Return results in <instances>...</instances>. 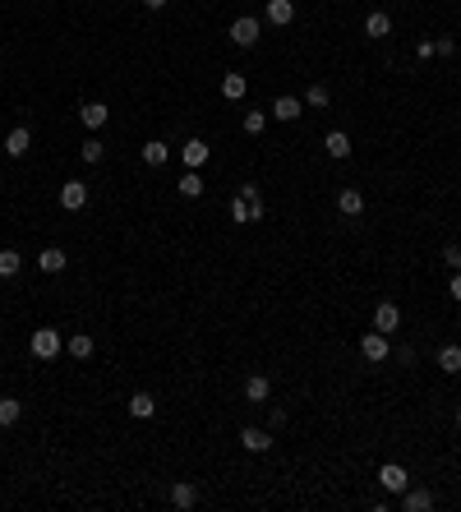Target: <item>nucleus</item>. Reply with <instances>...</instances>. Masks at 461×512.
Returning <instances> with one entry per match:
<instances>
[{
    "label": "nucleus",
    "mask_w": 461,
    "mask_h": 512,
    "mask_svg": "<svg viewBox=\"0 0 461 512\" xmlns=\"http://www.w3.org/2000/svg\"><path fill=\"white\" fill-rule=\"evenodd\" d=\"M28 351H33L37 360H56V356L65 351V337H61L56 328H37L33 337H28Z\"/></svg>",
    "instance_id": "nucleus-1"
},
{
    "label": "nucleus",
    "mask_w": 461,
    "mask_h": 512,
    "mask_svg": "<svg viewBox=\"0 0 461 512\" xmlns=\"http://www.w3.org/2000/svg\"><path fill=\"white\" fill-rule=\"evenodd\" d=\"M259 37H263V24H259L254 14H240V19L231 24V42L244 46V51H249V46H259Z\"/></svg>",
    "instance_id": "nucleus-2"
},
{
    "label": "nucleus",
    "mask_w": 461,
    "mask_h": 512,
    "mask_svg": "<svg viewBox=\"0 0 461 512\" xmlns=\"http://www.w3.org/2000/svg\"><path fill=\"white\" fill-rule=\"evenodd\" d=\"M360 356L369 360V365H383V360L392 356V347H388V332H365V337H360Z\"/></svg>",
    "instance_id": "nucleus-3"
},
{
    "label": "nucleus",
    "mask_w": 461,
    "mask_h": 512,
    "mask_svg": "<svg viewBox=\"0 0 461 512\" xmlns=\"http://www.w3.org/2000/svg\"><path fill=\"white\" fill-rule=\"evenodd\" d=\"M305 116V102L300 97H291V93H281L277 102H272V121H281V125H291V121H300Z\"/></svg>",
    "instance_id": "nucleus-4"
},
{
    "label": "nucleus",
    "mask_w": 461,
    "mask_h": 512,
    "mask_svg": "<svg viewBox=\"0 0 461 512\" xmlns=\"http://www.w3.org/2000/svg\"><path fill=\"white\" fill-rule=\"evenodd\" d=\"M208 157H212V148L203 143V139H185V143H180V162L190 166V171H199V166L208 162Z\"/></svg>",
    "instance_id": "nucleus-5"
},
{
    "label": "nucleus",
    "mask_w": 461,
    "mask_h": 512,
    "mask_svg": "<svg viewBox=\"0 0 461 512\" xmlns=\"http://www.w3.org/2000/svg\"><path fill=\"white\" fill-rule=\"evenodd\" d=\"M83 203H88V185H83V180H65V185H61V208H65V213H78Z\"/></svg>",
    "instance_id": "nucleus-6"
},
{
    "label": "nucleus",
    "mask_w": 461,
    "mask_h": 512,
    "mask_svg": "<svg viewBox=\"0 0 461 512\" xmlns=\"http://www.w3.org/2000/svg\"><path fill=\"white\" fill-rule=\"evenodd\" d=\"M374 328H378V332H397V328H401V309H397L392 300H378V304H374Z\"/></svg>",
    "instance_id": "nucleus-7"
},
{
    "label": "nucleus",
    "mask_w": 461,
    "mask_h": 512,
    "mask_svg": "<svg viewBox=\"0 0 461 512\" xmlns=\"http://www.w3.org/2000/svg\"><path fill=\"white\" fill-rule=\"evenodd\" d=\"M378 485H383L388 494H406V489H410V476H406L401 466H392V461H388V466L378 471Z\"/></svg>",
    "instance_id": "nucleus-8"
},
{
    "label": "nucleus",
    "mask_w": 461,
    "mask_h": 512,
    "mask_svg": "<svg viewBox=\"0 0 461 512\" xmlns=\"http://www.w3.org/2000/svg\"><path fill=\"white\" fill-rule=\"evenodd\" d=\"M240 448L244 452H268L272 448V434H268V429H259V425H244L240 429Z\"/></svg>",
    "instance_id": "nucleus-9"
},
{
    "label": "nucleus",
    "mask_w": 461,
    "mask_h": 512,
    "mask_svg": "<svg viewBox=\"0 0 461 512\" xmlns=\"http://www.w3.org/2000/svg\"><path fill=\"white\" fill-rule=\"evenodd\" d=\"M65 263H70V254L61 245H42V254H37V268L42 272H65Z\"/></svg>",
    "instance_id": "nucleus-10"
},
{
    "label": "nucleus",
    "mask_w": 461,
    "mask_h": 512,
    "mask_svg": "<svg viewBox=\"0 0 461 512\" xmlns=\"http://www.w3.org/2000/svg\"><path fill=\"white\" fill-rule=\"evenodd\" d=\"M28 148H33V130H28V125H14V130L5 134V153L9 157H24Z\"/></svg>",
    "instance_id": "nucleus-11"
},
{
    "label": "nucleus",
    "mask_w": 461,
    "mask_h": 512,
    "mask_svg": "<svg viewBox=\"0 0 461 512\" xmlns=\"http://www.w3.org/2000/svg\"><path fill=\"white\" fill-rule=\"evenodd\" d=\"M268 392H272L268 374H249V379H244V401H254V406H263V401H268Z\"/></svg>",
    "instance_id": "nucleus-12"
},
{
    "label": "nucleus",
    "mask_w": 461,
    "mask_h": 512,
    "mask_svg": "<svg viewBox=\"0 0 461 512\" xmlns=\"http://www.w3.org/2000/svg\"><path fill=\"white\" fill-rule=\"evenodd\" d=\"M78 121H83L88 130H102V125L111 121V111H106V102H83L78 106Z\"/></svg>",
    "instance_id": "nucleus-13"
},
{
    "label": "nucleus",
    "mask_w": 461,
    "mask_h": 512,
    "mask_svg": "<svg viewBox=\"0 0 461 512\" xmlns=\"http://www.w3.org/2000/svg\"><path fill=\"white\" fill-rule=\"evenodd\" d=\"M337 213H341V217H360V213H365V194L346 185V190L337 194Z\"/></svg>",
    "instance_id": "nucleus-14"
},
{
    "label": "nucleus",
    "mask_w": 461,
    "mask_h": 512,
    "mask_svg": "<svg viewBox=\"0 0 461 512\" xmlns=\"http://www.w3.org/2000/svg\"><path fill=\"white\" fill-rule=\"evenodd\" d=\"M194 503H199V485H190V480H175V485H171V508H194Z\"/></svg>",
    "instance_id": "nucleus-15"
},
{
    "label": "nucleus",
    "mask_w": 461,
    "mask_h": 512,
    "mask_svg": "<svg viewBox=\"0 0 461 512\" xmlns=\"http://www.w3.org/2000/svg\"><path fill=\"white\" fill-rule=\"evenodd\" d=\"M323 153L337 157V162H346V157H351V134L346 130H332L328 139H323Z\"/></svg>",
    "instance_id": "nucleus-16"
},
{
    "label": "nucleus",
    "mask_w": 461,
    "mask_h": 512,
    "mask_svg": "<svg viewBox=\"0 0 461 512\" xmlns=\"http://www.w3.org/2000/svg\"><path fill=\"white\" fill-rule=\"evenodd\" d=\"M434 360H438V369H443V374H461V347H457V342H443Z\"/></svg>",
    "instance_id": "nucleus-17"
},
{
    "label": "nucleus",
    "mask_w": 461,
    "mask_h": 512,
    "mask_svg": "<svg viewBox=\"0 0 461 512\" xmlns=\"http://www.w3.org/2000/svg\"><path fill=\"white\" fill-rule=\"evenodd\" d=\"M244 93H249V78H244V74H222V97H227V102H240V97Z\"/></svg>",
    "instance_id": "nucleus-18"
},
{
    "label": "nucleus",
    "mask_w": 461,
    "mask_h": 512,
    "mask_svg": "<svg viewBox=\"0 0 461 512\" xmlns=\"http://www.w3.org/2000/svg\"><path fill=\"white\" fill-rule=\"evenodd\" d=\"M65 351H70L74 360H93V356H97V342L88 337V332H74V337L65 342Z\"/></svg>",
    "instance_id": "nucleus-19"
},
{
    "label": "nucleus",
    "mask_w": 461,
    "mask_h": 512,
    "mask_svg": "<svg viewBox=\"0 0 461 512\" xmlns=\"http://www.w3.org/2000/svg\"><path fill=\"white\" fill-rule=\"evenodd\" d=\"M130 416L134 420H152L157 416V397H152V392H134V397H130Z\"/></svg>",
    "instance_id": "nucleus-20"
},
{
    "label": "nucleus",
    "mask_w": 461,
    "mask_h": 512,
    "mask_svg": "<svg viewBox=\"0 0 461 512\" xmlns=\"http://www.w3.org/2000/svg\"><path fill=\"white\" fill-rule=\"evenodd\" d=\"M401 508H406V512H429V508H434V494H429V489H406V494H401Z\"/></svg>",
    "instance_id": "nucleus-21"
},
{
    "label": "nucleus",
    "mask_w": 461,
    "mask_h": 512,
    "mask_svg": "<svg viewBox=\"0 0 461 512\" xmlns=\"http://www.w3.org/2000/svg\"><path fill=\"white\" fill-rule=\"evenodd\" d=\"M291 19H296V5H291V0H268V24L272 28H286Z\"/></svg>",
    "instance_id": "nucleus-22"
},
{
    "label": "nucleus",
    "mask_w": 461,
    "mask_h": 512,
    "mask_svg": "<svg viewBox=\"0 0 461 512\" xmlns=\"http://www.w3.org/2000/svg\"><path fill=\"white\" fill-rule=\"evenodd\" d=\"M139 157H143L148 166H166V157H171V148H166L162 139H148V143L139 148Z\"/></svg>",
    "instance_id": "nucleus-23"
},
{
    "label": "nucleus",
    "mask_w": 461,
    "mask_h": 512,
    "mask_svg": "<svg viewBox=\"0 0 461 512\" xmlns=\"http://www.w3.org/2000/svg\"><path fill=\"white\" fill-rule=\"evenodd\" d=\"M175 190H180L185 199H199V194L208 190V185H203V175H199V171H185L180 180H175Z\"/></svg>",
    "instance_id": "nucleus-24"
},
{
    "label": "nucleus",
    "mask_w": 461,
    "mask_h": 512,
    "mask_svg": "<svg viewBox=\"0 0 461 512\" xmlns=\"http://www.w3.org/2000/svg\"><path fill=\"white\" fill-rule=\"evenodd\" d=\"M19 416H24V401L19 397H0V425H19Z\"/></svg>",
    "instance_id": "nucleus-25"
},
{
    "label": "nucleus",
    "mask_w": 461,
    "mask_h": 512,
    "mask_svg": "<svg viewBox=\"0 0 461 512\" xmlns=\"http://www.w3.org/2000/svg\"><path fill=\"white\" fill-rule=\"evenodd\" d=\"M365 33H369V37H388V33H392V19L383 14V9H374V14L365 19Z\"/></svg>",
    "instance_id": "nucleus-26"
},
{
    "label": "nucleus",
    "mask_w": 461,
    "mask_h": 512,
    "mask_svg": "<svg viewBox=\"0 0 461 512\" xmlns=\"http://www.w3.org/2000/svg\"><path fill=\"white\" fill-rule=\"evenodd\" d=\"M19 268H24V254L19 250H0V277H19Z\"/></svg>",
    "instance_id": "nucleus-27"
},
{
    "label": "nucleus",
    "mask_w": 461,
    "mask_h": 512,
    "mask_svg": "<svg viewBox=\"0 0 461 512\" xmlns=\"http://www.w3.org/2000/svg\"><path fill=\"white\" fill-rule=\"evenodd\" d=\"M305 102L314 106V111H323V106H328V102H332V93H328V83H309V88H305Z\"/></svg>",
    "instance_id": "nucleus-28"
},
{
    "label": "nucleus",
    "mask_w": 461,
    "mask_h": 512,
    "mask_svg": "<svg viewBox=\"0 0 461 512\" xmlns=\"http://www.w3.org/2000/svg\"><path fill=\"white\" fill-rule=\"evenodd\" d=\"M78 153H83V162H88V166H97V162L106 157V143H102V139H88L83 148H78Z\"/></svg>",
    "instance_id": "nucleus-29"
},
{
    "label": "nucleus",
    "mask_w": 461,
    "mask_h": 512,
    "mask_svg": "<svg viewBox=\"0 0 461 512\" xmlns=\"http://www.w3.org/2000/svg\"><path fill=\"white\" fill-rule=\"evenodd\" d=\"M244 134H263V125H268V111H244Z\"/></svg>",
    "instance_id": "nucleus-30"
},
{
    "label": "nucleus",
    "mask_w": 461,
    "mask_h": 512,
    "mask_svg": "<svg viewBox=\"0 0 461 512\" xmlns=\"http://www.w3.org/2000/svg\"><path fill=\"white\" fill-rule=\"evenodd\" d=\"M231 222H254V217H249V203H244L240 194L231 199Z\"/></svg>",
    "instance_id": "nucleus-31"
},
{
    "label": "nucleus",
    "mask_w": 461,
    "mask_h": 512,
    "mask_svg": "<svg viewBox=\"0 0 461 512\" xmlns=\"http://www.w3.org/2000/svg\"><path fill=\"white\" fill-rule=\"evenodd\" d=\"M443 263H447V272H461V245H447V250H443Z\"/></svg>",
    "instance_id": "nucleus-32"
},
{
    "label": "nucleus",
    "mask_w": 461,
    "mask_h": 512,
    "mask_svg": "<svg viewBox=\"0 0 461 512\" xmlns=\"http://www.w3.org/2000/svg\"><path fill=\"white\" fill-rule=\"evenodd\" d=\"M452 51H457L452 37H438V42H434V56H452Z\"/></svg>",
    "instance_id": "nucleus-33"
},
{
    "label": "nucleus",
    "mask_w": 461,
    "mask_h": 512,
    "mask_svg": "<svg viewBox=\"0 0 461 512\" xmlns=\"http://www.w3.org/2000/svg\"><path fill=\"white\" fill-rule=\"evenodd\" d=\"M415 61H434V42H415Z\"/></svg>",
    "instance_id": "nucleus-34"
},
{
    "label": "nucleus",
    "mask_w": 461,
    "mask_h": 512,
    "mask_svg": "<svg viewBox=\"0 0 461 512\" xmlns=\"http://www.w3.org/2000/svg\"><path fill=\"white\" fill-rule=\"evenodd\" d=\"M240 199H244V203H254V199H263V194H259V185H240Z\"/></svg>",
    "instance_id": "nucleus-35"
},
{
    "label": "nucleus",
    "mask_w": 461,
    "mask_h": 512,
    "mask_svg": "<svg viewBox=\"0 0 461 512\" xmlns=\"http://www.w3.org/2000/svg\"><path fill=\"white\" fill-rule=\"evenodd\" d=\"M447 295H452V300L461 304V272H452V287H447Z\"/></svg>",
    "instance_id": "nucleus-36"
},
{
    "label": "nucleus",
    "mask_w": 461,
    "mask_h": 512,
    "mask_svg": "<svg viewBox=\"0 0 461 512\" xmlns=\"http://www.w3.org/2000/svg\"><path fill=\"white\" fill-rule=\"evenodd\" d=\"M143 5H148V9H162V5H166V0H143Z\"/></svg>",
    "instance_id": "nucleus-37"
},
{
    "label": "nucleus",
    "mask_w": 461,
    "mask_h": 512,
    "mask_svg": "<svg viewBox=\"0 0 461 512\" xmlns=\"http://www.w3.org/2000/svg\"><path fill=\"white\" fill-rule=\"evenodd\" d=\"M457 425H461V406H457Z\"/></svg>",
    "instance_id": "nucleus-38"
}]
</instances>
